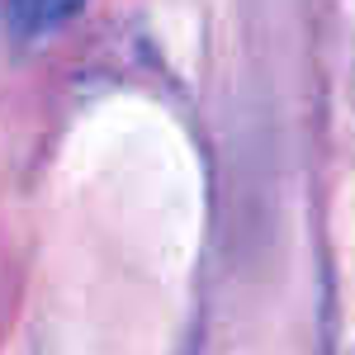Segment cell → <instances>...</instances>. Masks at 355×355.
I'll return each mask as SVG.
<instances>
[{
    "label": "cell",
    "mask_w": 355,
    "mask_h": 355,
    "mask_svg": "<svg viewBox=\"0 0 355 355\" xmlns=\"http://www.w3.org/2000/svg\"><path fill=\"white\" fill-rule=\"evenodd\" d=\"M76 10H81V0H10L15 24L28 28V33H48V28L67 24Z\"/></svg>",
    "instance_id": "6da1fadb"
}]
</instances>
